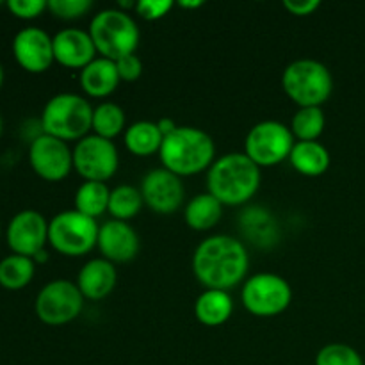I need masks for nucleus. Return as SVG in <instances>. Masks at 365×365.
Segmentation results:
<instances>
[{"label": "nucleus", "instance_id": "f257e3e1", "mask_svg": "<svg viewBox=\"0 0 365 365\" xmlns=\"http://www.w3.org/2000/svg\"><path fill=\"white\" fill-rule=\"evenodd\" d=\"M250 257L245 245L232 235L217 234L198 245L192 255V273L207 289L228 291L246 277Z\"/></svg>", "mask_w": 365, "mask_h": 365}, {"label": "nucleus", "instance_id": "f03ea898", "mask_svg": "<svg viewBox=\"0 0 365 365\" xmlns=\"http://www.w3.org/2000/svg\"><path fill=\"white\" fill-rule=\"evenodd\" d=\"M260 185V168L246 153L232 152L212 163L207 187L223 205H241L253 198Z\"/></svg>", "mask_w": 365, "mask_h": 365}, {"label": "nucleus", "instance_id": "7ed1b4c3", "mask_svg": "<svg viewBox=\"0 0 365 365\" xmlns=\"http://www.w3.org/2000/svg\"><path fill=\"white\" fill-rule=\"evenodd\" d=\"M214 139L196 127H178L166 135L159 150L164 168L178 177H191L212 166Z\"/></svg>", "mask_w": 365, "mask_h": 365}, {"label": "nucleus", "instance_id": "20e7f679", "mask_svg": "<svg viewBox=\"0 0 365 365\" xmlns=\"http://www.w3.org/2000/svg\"><path fill=\"white\" fill-rule=\"evenodd\" d=\"M93 125V107L84 96L59 93L46 102L41 113L43 134L61 141H81Z\"/></svg>", "mask_w": 365, "mask_h": 365}, {"label": "nucleus", "instance_id": "39448f33", "mask_svg": "<svg viewBox=\"0 0 365 365\" xmlns=\"http://www.w3.org/2000/svg\"><path fill=\"white\" fill-rule=\"evenodd\" d=\"M89 36L96 52L110 61L135 53L139 45V29L134 18L123 9H102L89 24Z\"/></svg>", "mask_w": 365, "mask_h": 365}, {"label": "nucleus", "instance_id": "423d86ee", "mask_svg": "<svg viewBox=\"0 0 365 365\" xmlns=\"http://www.w3.org/2000/svg\"><path fill=\"white\" fill-rule=\"evenodd\" d=\"M282 86L299 107H321L334 91V77L321 61L298 59L284 70Z\"/></svg>", "mask_w": 365, "mask_h": 365}, {"label": "nucleus", "instance_id": "0eeeda50", "mask_svg": "<svg viewBox=\"0 0 365 365\" xmlns=\"http://www.w3.org/2000/svg\"><path fill=\"white\" fill-rule=\"evenodd\" d=\"M98 230L100 227L93 217L78 210H64L48 223V242L63 255L78 257L95 248Z\"/></svg>", "mask_w": 365, "mask_h": 365}, {"label": "nucleus", "instance_id": "6e6552de", "mask_svg": "<svg viewBox=\"0 0 365 365\" xmlns=\"http://www.w3.org/2000/svg\"><path fill=\"white\" fill-rule=\"evenodd\" d=\"M242 305L257 317H274L284 314L292 302V289L284 277L274 273H257L242 285Z\"/></svg>", "mask_w": 365, "mask_h": 365}, {"label": "nucleus", "instance_id": "1a4fd4ad", "mask_svg": "<svg viewBox=\"0 0 365 365\" xmlns=\"http://www.w3.org/2000/svg\"><path fill=\"white\" fill-rule=\"evenodd\" d=\"M296 138L291 127L274 120L260 121L250 128L245 141V153L257 166H274L289 159Z\"/></svg>", "mask_w": 365, "mask_h": 365}, {"label": "nucleus", "instance_id": "9d476101", "mask_svg": "<svg viewBox=\"0 0 365 365\" xmlns=\"http://www.w3.org/2000/svg\"><path fill=\"white\" fill-rule=\"evenodd\" d=\"M84 307V296L77 284L70 280H53L39 291L36 298V314L45 324L59 327L77 319Z\"/></svg>", "mask_w": 365, "mask_h": 365}, {"label": "nucleus", "instance_id": "9b49d317", "mask_svg": "<svg viewBox=\"0 0 365 365\" xmlns=\"http://www.w3.org/2000/svg\"><path fill=\"white\" fill-rule=\"evenodd\" d=\"M120 164L118 150L110 139L100 135H86L73 148V168L82 178L91 182H106L114 177Z\"/></svg>", "mask_w": 365, "mask_h": 365}, {"label": "nucleus", "instance_id": "f8f14e48", "mask_svg": "<svg viewBox=\"0 0 365 365\" xmlns=\"http://www.w3.org/2000/svg\"><path fill=\"white\" fill-rule=\"evenodd\" d=\"M29 160L36 175L48 182H59L73 168V150L66 141L48 134H39L29 146Z\"/></svg>", "mask_w": 365, "mask_h": 365}, {"label": "nucleus", "instance_id": "ddd939ff", "mask_svg": "<svg viewBox=\"0 0 365 365\" xmlns=\"http://www.w3.org/2000/svg\"><path fill=\"white\" fill-rule=\"evenodd\" d=\"M6 237L13 253L34 259L48 241V223L38 210H21L7 225Z\"/></svg>", "mask_w": 365, "mask_h": 365}, {"label": "nucleus", "instance_id": "4468645a", "mask_svg": "<svg viewBox=\"0 0 365 365\" xmlns=\"http://www.w3.org/2000/svg\"><path fill=\"white\" fill-rule=\"evenodd\" d=\"M141 195L146 205L159 214H171L184 203V185L178 175L166 168L150 170L143 177Z\"/></svg>", "mask_w": 365, "mask_h": 365}, {"label": "nucleus", "instance_id": "2eb2a0df", "mask_svg": "<svg viewBox=\"0 0 365 365\" xmlns=\"http://www.w3.org/2000/svg\"><path fill=\"white\" fill-rule=\"evenodd\" d=\"M13 56L24 70L31 73H43L56 61L53 38L39 27L21 29L13 39Z\"/></svg>", "mask_w": 365, "mask_h": 365}, {"label": "nucleus", "instance_id": "dca6fc26", "mask_svg": "<svg viewBox=\"0 0 365 365\" xmlns=\"http://www.w3.org/2000/svg\"><path fill=\"white\" fill-rule=\"evenodd\" d=\"M96 246L109 262H130L139 253V235L127 221L110 220L98 230Z\"/></svg>", "mask_w": 365, "mask_h": 365}, {"label": "nucleus", "instance_id": "f3484780", "mask_svg": "<svg viewBox=\"0 0 365 365\" xmlns=\"http://www.w3.org/2000/svg\"><path fill=\"white\" fill-rule=\"evenodd\" d=\"M53 57L68 68H86L96 59V46L89 32L81 29H63L53 36Z\"/></svg>", "mask_w": 365, "mask_h": 365}, {"label": "nucleus", "instance_id": "a211bd4d", "mask_svg": "<svg viewBox=\"0 0 365 365\" xmlns=\"http://www.w3.org/2000/svg\"><path fill=\"white\" fill-rule=\"evenodd\" d=\"M116 267L107 259H93L82 266L77 277V287L86 299L98 302L107 298L116 285Z\"/></svg>", "mask_w": 365, "mask_h": 365}, {"label": "nucleus", "instance_id": "6ab92c4d", "mask_svg": "<svg viewBox=\"0 0 365 365\" xmlns=\"http://www.w3.org/2000/svg\"><path fill=\"white\" fill-rule=\"evenodd\" d=\"M120 73H118L116 61L96 57L81 71V86L89 96L110 95L120 84Z\"/></svg>", "mask_w": 365, "mask_h": 365}, {"label": "nucleus", "instance_id": "aec40b11", "mask_svg": "<svg viewBox=\"0 0 365 365\" xmlns=\"http://www.w3.org/2000/svg\"><path fill=\"white\" fill-rule=\"evenodd\" d=\"M234 312V302L228 291L207 289L195 303V316L205 327H220L227 323Z\"/></svg>", "mask_w": 365, "mask_h": 365}, {"label": "nucleus", "instance_id": "412c9836", "mask_svg": "<svg viewBox=\"0 0 365 365\" xmlns=\"http://www.w3.org/2000/svg\"><path fill=\"white\" fill-rule=\"evenodd\" d=\"M289 160L296 171L307 177H321L330 168V152L319 141H298Z\"/></svg>", "mask_w": 365, "mask_h": 365}, {"label": "nucleus", "instance_id": "4be33fe9", "mask_svg": "<svg viewBox=\"0 0 365 365\" xmlns=\"http://www.w3.org/2000/svg\"><path fill=\"white\" fill-rule=\"evenodd\" d=\"M221 214H223V203L210 192H203V195L189 200L184 210L185 223L192 230L198 232H205L216 227L217 221L221 220Z\"/></svg>", "mask_w": 365, "mask_h": 365}, {"label": "nucleus", "instance_id": "5701e85b", "mask_svg": "<svg viewBox=\"0 0 365 365\" xmlns=\"http://www.w3.org/2000/svg\"><path fill=\"white\" fill-rule=\"evenodd\" d=\"M164 135L160 134L157 121H135L125 132V145L134 155H152L163 146Z\"/></svg>", "mask_w": 365, "mask_h": 365}, {"label": "nucleus", "instance_id": "b1692460", "mask_svg": "<svg viewBox=\"0 0 365 365\" xmlns=\"http://www.w3.org/2000/svg\"><path fill=\"white\" fill-rule=\"evenodd\" d=\"M110 189L106 182L86 180L75 192V210L96 220L109 209Z\"/></svg>", "mask_w": 365, "mask_h": 365}, {"label": "nucleus", "instance_id": "393cba45", "mask_svg": "<svg viewBox=\"0 0 365 365\" xmlns=\"http://www.w3.org/2000/svg\"><path fill=\"white\" fill-rule=\"evenodd\" d=\"M34 260L31 257L13 255L0 260V285L7 291H20L34 278Z\"/></svg>", "mask_w": 365, "mask_h": 365}, {"label": "nucleus", "instance_id": "a878e982", "mask_svg": "<svg viewBox=\"0 0 365 365\" xmlns=\"http://www.w3.org/2000/svg\"><path fill=\"white\" fill-rule=\"evenodd\" d=\"M143 203H145V200H143L141 189L123 184L110 191L109 209L107 210L113 214V220L128 221L138 216Z\"/></svg>", "mask_w": 365, "mask_h": 365}, {"label": "nucleus", "instance_id": "bb28decb", "mask_svg": "<svg viewBox=\"0 0 365 365\" xmlns=\"http://www.w3.org/2000/svg\"><path fill=\"white\" fill-rule=\"evenodd\" d=\"M91 128L96 135L113 141L125 128V110L118 103L103 102L93 109Z\"/></svg>", "mask_w": 365, "mask_h": 365}, {"label": "nucleus", "instance_id": "cd10ccee", "mask_svg": "<svg viewBox=\"0 0 365 365\" xmlns=\"http://www.w3.org/2000/svg\"><path fill=\"white\" fill-rule=\"evenodd\" d=\"M327 118L321 107H299L292 116L291 130L298 141H317L324 130Z\"/></svg>", "mask_w": 365, "mask_h": 365}, {"label": "nucleus", "instance_id": "c85d7f7f", "mask_svg": "<svg viewBox=\"0 0 365 365\" xmlns=\"http://www.w3.org/2000/svg\"><path fill=\"white\" fill-rule=\"evenodd\" d=\"M316 365H364L362 356L355 348L341 342H334L319 349Z\"/></svg>", "mask_w": 365, "mask_h": 365}, {"label": "nucleus", "instance_id": "c756f323", "mask_svg": "<svg viewBox=\"0 0 365 365\" xmlns=\"http://www.w3.org/2000/svg\"><path fill=\"white\" fill-rule=\"evenodd\" d=\"M91 7V0H48V9L52 11L53 16L64 18V20L81 18Z\"/></svg>", "mask_w": 365, "mask_h": 365}, {"label": "nucleus", "instance_id": "7c9ffc66", "mask_svg": "<svg viewBox=\"0 0 365 365\" xmlns=\"http://www.w3.org/2000/svg\"><path fill=\"white\" fill-rule=\"evenodd\" d=\"M6 6L16 18L32 20L48 7V2L45 0H7Z\"/></svg>", "mask_w": 365, "mask_h": 365}, {"label": "nucleus", "instance_id": "2f4dec72", "mask_svg": "<svg viewBox=\"0 0 365 365\" xmlns=\"http://www.w3.org/2000/svg\"><path fill=\"white\" fill-rule=\"evenodd\" d=\"M134 7L139 16L145 20H159L166 16L168 11L173 7V2L171 0H139Z\"/></svg>", "mask_w": 365, "mask_h": 365}, {"label": "nucleus", "instance_id": "473e14b6", "mask_svg": "<svg viewBox=\"0 0 365 365\" xmlns=\"http://www.w3.org/2000/svg\"><path fill=\"white\" fill-rule=\"evenodd\" d=\"M118 73H120L121 81H135V78L141 77L143 73V63L135 53H130V56H125L121 59L116 61Z\"/></svg>", "mask_w": 365, "mask_h": 365}, {"label": "nucleus", "instance_id": "72a5a7b5", "mask_svg": "<svg viewBox=\"0 0 365 365\" xmlns=\"http://www.w3.org/2000/svg\"><path fill=\"white\" fill-rule=\"evenodd\" d=\"M319 6V0H284L285 9L296 16H307V14L316 13Z\"/></svg>", "mask_w": 365, "mask_h": 365}, {"label": "nucleus", "instance_id": "f704fd0d", "mask_svg": "<svg viewBox=\"0 0 365 365\" xmlns=\"http://www.w3.org/2000/svg\"><path fill=\"white\" fill-rule=\"evenodd\" d=\"M157 127H159L160 134L166 138V135H170L171 132H175L178 128V125L175 123L173 120H170V118H160L159 121H157Z\"/></svg>", "mask_w": 365, "mask_h": 365}, {"label": "nucleus", "instance_id": "c9c22d12", "mask_svg": "<svg viewBox=\"0 0 365 365\" xmlns=\"http://www.w3.org/2000/svg\"><path fill=\"white\" fill-rule=\"evenodd\" d=\"M178 6L185 7V9H192V7L203 6V2H202V0H192V2H187V0H182V2H178Z\"/></svg>", "mask_w": 365, "mask_h": 365}, {"label": "nucleus", "instance_id": "e433bc0d", "mask_svg": "<svg viewBox=\"0 0 365 365\" xmlns=\"http://www.w3.org/2000/svg\"><path fill=\"white\" fill-rule=\"evenodd\" d=\"M4 82V70H2V64H0V86H2Z\"/></svg>", "mask_w": 365, "mask_h": 365}, {"label": "nucleus", "instance_id": "4c0bfd02", "mask_svg": "<svg viewBox=\"0 0 365 365\" xmlns=\"http://www.w3.org/2000/svg\"><path fill=\"white\" fill-rule=\"evenodd\" d=\"M2 127H4V123H2V116H0V134H2Z\"/></svg>", "mask_w": 365, "mask_h": 365}, {"label": "nucleus", "instance_id": "58836bf2", "mask_svg": "<svg viewBox=\"0 0 365 365\" xmlns=\"http://www.w3.org/2000/svg\"><path fill=\"white\" fill-rule=\"evenodd\" d=\"M0 234H2V227H0Z\"/></svg>", "mask_w": 365, "mask_h": 365}, {"label": "nucleus", "instance_id": "ea45409f", "mask_svg": "<svg viewBox=\"0 0 365 365\" xmlns=\"http://www.w3.org/2000/svg\"><path fill=\"white\" fill-rule=\"evenodd\" d=\"M0 4H2V2H0Z\"/></svg>", "mask_w": 365, "mask_h": 365}]
</instances>
